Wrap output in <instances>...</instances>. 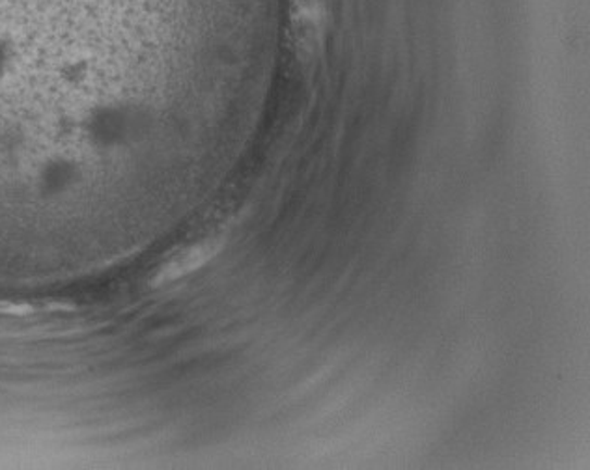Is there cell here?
Segmentation results:
<instances>
[{"label":"cell","instance_id":"obj_1","mask_svg":"<svg viewBox=\"0 0 590 470\" xmlns=\"http://www.w3.org/2000/svg\"><path fill=\"white\" fill-rule=\"evenodd\" d=\"M221 246H223V239L219 238L204 239L197 245L187 246L161 267L155 277V285L168 284L186 277L189 272L197 271L202 265H206L210 259L217 256Z\"/></svg>","mask_w":590,"mask_h":470}]
</instances>
